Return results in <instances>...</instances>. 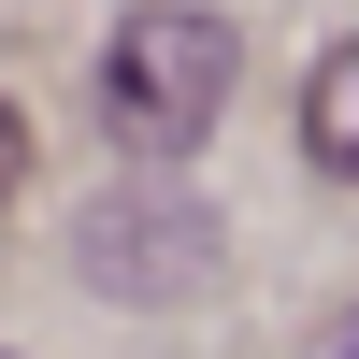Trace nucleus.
Instances as JSON below:
<instances>
[{
    "label": "nucleus",
    "instance_id": "1",
    "mask_svg": "<svg viewBox=\"0 0 359 359\" xmlns=\"http://www.w3.org/2000/svg\"><path fill=\"white\" fill-rule=\"evenodd\" d=\"M230 115V29L187 15V0H158V15H130L101 43V130L144 144V158H172V144H201Z\"/></svg>",
    "mask_w": 359,
    "mask_h": 359
},
{
    "label": "nucleus",
    "instance_id": "4",
    "mask_svg": "<svg viewBox=\"0 0 359 359\" xmlns=\"http://www.w3.org/2000/svg\"><path fill=\"white\" fill-rule=\"evenodd\" d=\"M15 187H29V115L0 101V201H15Z\"/></svg>",
    "mask_w": 359,
    "mask_h": 359
},
{
    "label": "nucleus",
    "instance_id": "2",
    "mask_svg": "<svg viewBox=\"0 0 359 359\" xmlns=\"http://www.w3.org/2000/svg\"><path fill=\"white\" fill-rule=\"evenodd\" d=\"M201 259H216V216L172 201V187H130L115 216H86V273H101L115 302H187Z\"/></svg>",
    "mask_w": 359,
    "mask_h": 359
},
{
    "label": "nucleus",
    "instance_id": "5",
    "mask_svg": "<svg viewBox=\"0 0 359 359\" xmlns=\"http://www.w3.org/2000/svg\"><path fill=\"white\" fill-rule=\"evenodd\" d=\"M316 359H359V316H345V331H331V345H316Z\"/></svg>",
    "mask_w": 359,
    "mask_h": 359
},
{
    "label": "nucleus",
    "instance_id": "3",
    "mask_svg": "<svg viewBox=\"0 0 359 359\" xmlns=\"http://www.w3.org/2000/svg\"><path fill=\"white\" fill-rule=\"evenodd\" d=\"M302 144H316L331 172H359V29H345L331 57H316V101H302Z\"/></svg>",
    "mask_w": 359,
    "mask_h": 359
}]
</instances>
